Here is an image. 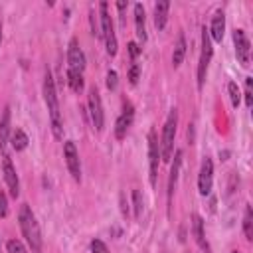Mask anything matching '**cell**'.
<instances>
[{
  "label": "cell",
  "instance_id": "obj_7",
  "mask_svg": "<svg viewBox=\"0 0 253 253\" xmlns=\"http://www.w3.org/2000/svg\"><path fill=\"white\" fill-rule=\"evenodd\" d=\"M89 115H91V123L95 126V130H103L105 113H103V103H101V95H99L97 87L89 89Z\"/></svg>",
  "mask_w": 253,
  "mask_h": 253
},
{
  "label": "cell",
  "instance_id": "obj_23",
  "mask_svg": "<svg viewBox=\"0 0 253 253\" xmlns=\"http://www.w3.org/2000/svg\"><path fill=\"white\" fill-rule=\"evenodd\" d=\"M227 91H229V99H231V105L237 109V107H239V103H241V91H239L237 83H235V81H229V83H227Z\"/></svg>",
  "mask_w": 253,
  "mask_h": 253
},
{
  "label": "cell",
  "instance_id": "obj_28",
  "mask_svg": "<svg viewBox=\"0 0 253 253\" xmlns=\"http://www.w3.org/2000/svg\"><path fill=\"white\" fill-rule=\"evenodd\" d=\"M91 253H109V249L101 239H93L91 241Z\"/></svg>",
  "mask_w": 253,
  "mask_h": 253
},
{
  "label": "cell",
  "instance_id": "obj_19",
  "mask_svg": "<svg viewBox=\"0 0 253 253\" xmlns=\"http://www.w3.org/2000/svg\"><path fill=\"white\" fill-rule=\"evenodd\" d=\"M134 24H136V36L144 43L146 42V22H144V8H142V4H134Z\"/></svg>",
  "mask_w": 253,
  "mask_h": 253
},
{
  "label": "cell",
  "instance_id": "obj_16",
  "mask_svg": "<svg viewBox=\"0 0 253 253\" xmlns=\"http://www.w3.org/2000/svg\"><path fill=\"white\" fill-rule=\"evenodd\" d=\"M10 140V107H4L2 119H0V152L6 156V146Z\"/></svg>",
  "mask_w": 253,
  "mask_h": 253
},
{
  "label": "cell",
  "instance_id": "obj_14",
  "mask_svg": "<svg viewBox=\"0 0 253 253\" xmlns=\"http://www.w3.org/2000/svg\"><path fill=\"white\" fill-rule=\"evenodd\" d=\"M172 156H174V162H172V168H170V178H168V202H170V200H172V196H174L176 182H178V176H180V166H182V150H176Z\"/></svg>",
  "mask_w": 253,
  "mask_h": 253
},
{
  "label": "cell",
  "instance_id": "obj_26",
  "mask_svg": "<svg viewBox=\"0 0 253 253\" xmlns=\"http://www.w3.org/2000/svg\"><path fill=\"white\" fill-rule=\"evenodd\" d=\"M117 85H119V75H117L115 69H109V71H107V87H109L111 91H115Z\"/></svg>",
  "mask_w": 253,
  "mask_h": 253
},
{
  "label": "cell",
  "instance_id": "obj_13",
  "mask_svg": "<svg viewBox=\"0 0 253 253\" xmlns=\"http://www.w3.org/2000/svg\"><path fill=\"white\" fill-rule=\"evenodd\" d=\"M132 119H134V111H132V105H125V111L121 113V117L117 119V123H115V136L119 138V140H123L125 136H126V132H128V128H130V125H132Z\"/></svg>",
  "mask_w": 253,
  "mask_h": 253
},
{
  "label": "cell",
  "instance_id": "obj_6",
  "mask_svg": "<svg viewBox=\"0 0 253 253\" xmlns=\"http://www.w3.org/2000/svg\"><path fill=\"white\" fill-rule=\"evenodd\" d=\"M211 53H213V47H211L210 32H208V28H202V53H200V63H198V89L204 87L208 65L211 61Z\"/></svg>",
  "mask_w": 253,
  "mask_h": 253
},
{
  "label": "cell",
  "instance_id": "obj_18",
  "mask_svg": "<svg viewBox=\"0 0 253 253\" xmlns=\"http://www.w3.org/2000/svg\"><path fill=\"white\" fill-rule=\"evenodd\" d=\"M168 10H170V2H156L154 4V26H156V30H164Z\"/></svg>",
  "mask_w": 253,
  "mask_h": 253
},
{
  "label": "cell",
  "instance_id": "obj_3",
  "mask_svg": "<svg viewBox=\"0 0 253 253\" xmlns=\"http://www.w3.org/2000/svg\"><path fill=\"white\" fill-rule=\"evenodd\" d=\"M18 223H20V229L28 241V245L32 247L34 253H40L42 249V235H40V227H38V221H36V215L34 211L30 210L28 204H24L20 208V213H18Z\"/></svg>",
  "mask_w": 253,
  "mask_h": 253
},
{
  "label": "cell",
  "instance_id": "obj_31",
  "mask_svg": "<svg viewBox=\"0 0 253 253\" xmlns=\"http://www.w3.org/2000/svg\"><path fill=\"white\" fill-rule=\"evenodd\" d=\"M128 53H130V57L134 59V57H136V55L140 53V47H138V45H136L134 42H130V43H128Z\"/></svg>",
  "mask_w": 253,
  "mask_h": 253
},
{
  "label": "cell",
  "instance_id": "obj_20",
  "mask_svg": "<svg viewBox=\"0 0 253 253\" xmlns=\"http://www.w3.org/2000/svg\"><path fill=\"white\" fill-rule=\"evenodd\" d=\"M184 55H186V40H184V34H180L178 40H176V45H174L172 65H174V67H180V63L184 61Z\"/></svg>",
  "mask_w": 253,
  "mask_h": 253
},
{
  "label": "cell",
  "instance_id": "obj_4",
  "mask_svg": "<svg viewBox=\"0 0 253 253\" xmlns=\"http://www.w3.org/2000/svg\"><path fill=\"white\" fill-rule=\"evenodd\" d=\"M176 126H178V111L172 109L168 113V119L164 123V128H162V140H160V158L164 162L172 160V154H174V138H176Z\"/></svg>",
  "mask_w": 253,
  "mask_h": 253
},
{
  "label": "cell",
  "instance_id": "obj_10",
  "mask_svg": "<svg viewBox=\"0 0 253 253\" xmlns=\"http://www.w3.org/2000/svg\"><path fill=\"white\" fill-rule=\"evenodd\" d=\"M148 162H150V184L156 186L158 162H160V146H158V140H156L154 130L148 132Z\"/></svg>",
  "mask_w": 253,
  "mask_h": 253
},
{
  "label": "cell",
  "instance_id": "obj_1",
  "mask_svg": "<svg viewBox=\"0 0 253 253\" xmlns=\"http://www.w3.org/2000/svg\"><path fill=\"white\" fill-rule=\"evenodd\" d=\"M83 71H85V55L77 40L73 38L67 47V83L75 93L83 91Z\"/></svg>",
  "mask_w": 253,
  "mask_h": 253
},
{
  "label": "cell",
  "instance_id": "obj_30",
  "mask_svg": "<svg viewBox=\"0 0 253 253\" xmlns=\"http://www.w3.org/2000/svg\"><path fill=\"white\" fill-rule=\"evenodd\" d=\"M128 81H130L132 85L138 81V65H136V63H132V65H130V71H128Z\"/></svg>",
  "mask_w": 253,
  "mask_h": 253
},
{
  "label": "cell",
  "instance_id": "obj_17",
  "mask_svg": "<svg viewBox=\"0 0 253 253\" xmlns=\"http://www.w3.org/2000/svg\"><path fill=\"white\" fill-rule=\"evenodd\" d=\"M192 219H194V221H192V231H194L196 243H198L206 253H211V251H210V245H208V241H206V233H204V219H202L200 215H194Z\"/></svg>",
  "mask_w": 253,
  "mask_h": 253
},
{
  "label": "cell",
  "instance_id": "obj_27",
  "mask_svg": "<svg viewBox=\"0 0 253 253\" xmlns=\"http://www.w3.org/2000/svg\"><path fill=\"white\" fill-rule=\"evenodd\" d=\"M251 83H253V79H251V77H247V79H245V105H247V109H251V107H253V93H251Z\"/></svg>",
  "mask_w": 253,
  "mask_h": 253
},
{
  "label": "cell",
  "instance_id": "obj_9",
  "mask_svg": "<svg viewBox=\"0 0 253 253\" xmlns=\"http://www.w3.org/2000/svg\"><path fill=\"white\" fill-rule=\"evenodd\" d=\"M63 156H65V164L69 168V174L73 176L75 182H81V162H79V154L77 148L71 140H67L63 144Z\"/></svg>",
  "mask_w": 253,
  "mask_h": 253
},
{
  "label": "cell",
  "instance_id": "obj_25",
  "mask_svg": "<svg viewBox=\"0 0 253 253\" xmlns=\"http://www.w3.org/2000/svg\"><path fill=\"white\" fill-rule=\"evenodd\" d=\"M6 249H8V253H28L26 247H24L18 239H10V241L6 243Z\"/></svg>",
  "mask_w": 253,
  "mask_h": 253
},
{
  "label": "cell",
  "instance_id": "obj_12",
  "mask_svg": "<svg viewBox=\"0 0 253 253\" xmlns=\"http://www.w3.org/2000/svg\"><path fill=\"white\" fill-rule=\"evenodd\" d=\"M211 180H213V164L211 160L206 156L200 168V176H198V188L202 196H208L211 192Z\"/></svg>",
  "mask_w": 253,
  "mask_h": 253
},
{
  "label": "cell",
  "instance_id": "obj_33",
  "mask_svg": "<svg viewBox=\"0 0 253 253\" xmlns=\"http://www.w3.org/2000/svg\"><path fill=\"white\" fill-rule=\"evenodd\" d=\"M233 253H237V251H233Z\"/></svg>",
  "mask_w": 253,
  "mask_h": 253
},
{
  "label": "cell",
  "instance_id": "obj_5",
  "mask_svg": "<svg viewBox=\"0 0 253 253\" xmlns=\"http://www.w3.org/2000/svg\"><path fill=\"white\" fill-rule=\"evenodd\" d=\"M99 10H101V38L105 40L107 53L109 55H117V36H115L113 20H111L109 10H107V2H101Z\"/></svg>",
  "mask_w": 253,
  "mask_h": 253
},
{
  "label": "cell",
  "instance_id": "obj_2",
  "mask_svg": "<svg viewBox=\"0 0 253 253\" xmlns=\"http://www.w3.org/2000/svg\"><path fill=\"white\" fill-rule=\"evenodd\" d=\"M43 97H45V105H47V111H49L51 132L59 140V138H63V121H61V113H59V101H57L55 83H53V77H51L49 69L45 71V77H43Z\"/></svg>",
  "mask_w": 253,
  "mask_h": 253
},
{
  "label": "cell",
  "instance_id": "obj_8",
  "mask_svg": "<svg viewBox=\"0 0 253 253\" xmlns=\"http://www.w3.org/2000/svg\"><path fill=\"white\" fill-rule=\"evenodd\" d=\"M233 43H235V55H237L239 63H241L243 67H249L251 43H249V38L245 36L243 30H235V32H233Z\"/></svg>",
  "mask_w": 253,
  "mask_h": 253
},
{
  "label": "cell",
  "instance_id": "obj_24",
  "mask_svg": "<svg viewBox=\"0 0 253 253\" xmlns=\"http://www.w3.org/2000/svg\"><path fill=\"white\" fill-rule=\"evenodd\" d=\"M132 208H134V217L142 215V194L138 190H132Z\"/></svg>",
  "mask_w": 253,
  "mask_h": 253
},
{
  "label": "cell",
  "instance_id": "obj_29",
  "mask_svg": "<svg viewBox=\"0 0 253 253\" xmlns=\"http://www.w3.org/2000/svg\"><path fill=\"white\" fill-rule=\"evenodd\" d=\"M8 215V200H6V194L0 190V217H6Z\"/></svg>",
  "mask_w": 253,
  "mask_h": 253
},
{
  "label": "cell",
  "instance_id": "obj_21",
  "mask_svg": "<svg viewBox=\"0 0 253 253\" xmlns=\"http://www.w3.org/2000/svg\"><path fill=\"white\" fill-rule=\"evenodd\" d=\"M10 142H12V148L16 152H20V150H24L28 146V136H26V132L22 128H14L12 136H10Z\"/></svg>",
  "mask_w": 253,
  "mask_h": 253
},
{
  "label": "cell",
  "instance_id": "obj_11",
  "mask_svg": "<svg viewBox=\"0 0 253 253\" xmlns=\"http://www.w3.org/2000/svg\"><path fill=\"white\" fill-rule=\"evenodd\" d=\"M2 172H4V180L8 184V190L12 194V198H18L20 196V180H18V174H16V168L10 160V156H2Z\"/></svg>",
  "mask_w": 253,
  "mask_h": 253
},
{
  "label": "cell",
  "instance_id": "obj_32",
  "mask_svg": "<svg viewBox=\"0 0 253 253\" xmlns=\"http://www.w3.org/2000/svg\"><path fill=\"white\" fill-rule=\"evenodd\" d=\"M0 40H2V22H0Z\"/></svg>",
  "mask_w": 253,
  "mask_h": 253
},
{
  "label": "cell",
  "instance_id": "obj_15",
  "mask_svg": "<svg viewBox=\"0 0 253 253\" xmlns=\"http://www.w3.org/2000/svg\"><path fill=\"white\" fill-rule=\"evenodd\" d=\"M210 38L213 40V42H221L223 40V32H225V16H223V12L221 10H217L215 14H213V18H211V26H210Z\"/></svg>",
  "mask_w": 253,
  "mask_h": 253
},
{
  "label": "cell",
  "instance_id": "obj_22",
  "mask_svg": "<svg viewBox=\"0 0 253 253\" xmlns=\"http://www.w3.org/2000/svg\"><path fill=\"white\" fill-rule=\"evenodd\" d=\"M243 231L247 239H253V210L251 206L245 208V215H243Z\"/></svg>",
  "mask_w": 253,
  "mask_h": 253
}]
</instances>
